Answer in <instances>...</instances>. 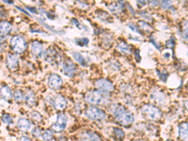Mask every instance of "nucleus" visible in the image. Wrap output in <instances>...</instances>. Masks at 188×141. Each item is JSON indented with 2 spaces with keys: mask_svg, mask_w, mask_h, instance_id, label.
<instances>
[{
  "mask_svg": "<svg viewBox=\"0 0 188 141\" xmlns=\"http://www.w3.org/2000/svg\"><path fill=\"white\" fill-rule=\"evenodd\" d=\"M85 100L92 105H105L110 101V93L99 90L90 91L86 94Z\"/></svg>",
  "mask_w": 188,
  "mask_h": 141,
  "instance_id": "f257e3e1",
  "label": "nucleus"
},
{
  "mask_svg": "<svg viewBox=\"0 0 188 141\" xmlns=\"http://www.w3.org/2000/svg\"><path fill=\"white\" fill-rule=\"evenodd\" d=\"M111 111L116 120L122 125L128 126L134 122V117L133 114L126 110L125 107L122 105H115L112 107Z\"/></svg>",
  "mask_w": 188,
  "mask_h": 141,
  "instance_id": "f03ea898",
  "label": "nucleus"
},
{
  "mask_svg": "<svg viewBox=\"0 0 188 141\" xmlns=\"http://www.w3.org/2000/svg\"><path fill=\"white\" fill-rule=\"evenodd\" d=\"M142 114L152 120H159L162 117V112L156 107L152 105H144L141 108Z\"/></svg>",
  "mask_w": 188,
  "mask_h": 141,
  "instance_id": "7ed1b4c3",
  "label": "nucleus"
},
{
  "mask_svg": "<svg viewBox=\"0 0 188 141\" xmlns=\"http://www.w3.org/2000/svg\"><path fill=\"white\" fill-rule=\"evenodd\" d=\"M10 45L12 50L17 54L23 53L27 46L25 38L18 35H15L11 38Z\"/></svg>",
  "mask_w": 188,
  "mask_h": 141,
  "instance_id": "20e7f679",
  "label": "nucleus"
},
{
  "mask_svg": "<svg viewBox=\"0 0 188 141\" xmlns=\"http://www.w3.org/2000/svg\"><path fill=\"white\" fill-rule=\"evenodd\" d=\"M85 115L92 120H104L106 118V113L96 107H90L85 110Z\"/></svg>",
  "mask_w": 188,
  "mask_h": 141,
  "instance_id": "39448f33",
  "label": "nucleus"
},
{
  "mask_svg": "<svg viewBox=\"0 0 188 141\" xmlns=\"http://www.w3.org/2000/svg\"><path fill=\"white\" fill-rule=\"evenodd\" d=\"M43 56L47 62L52 65H57L61 62V57L58 52L52 47L48 48L44 51Z\"/></svg>",
  "mask_w": 188,
  "mask_h": 141,
  "instance_id": "423d86ee",
  "label": "nucleus"
},
{
  "mask_svg": "<svg viewBox=\"0 0 188 141\" xmlns=\"http://www.w3.org/2000/svg\"><path fill=\"white\" fill-rule=\"evenodd\" d=\"M68 118L65 114L61 113L57 115V120L55 124H53L51 128L52 130L55 132H61L65 130L67 125Z\"/></svg>",
  "mask_w": 188,
  "mask_h": 141,
  "instance_id": "0eeeda50",
  "label": "nucleus"
},
{
  "mask_svg": "<svg viewBox=\"0 0 188 141\" xmlns=\"http://www.w3.org/2000/svg\"><path fill=\"white\" fill-rule=\"evenodd\" d=\"M96 87L101 91L110 93L114 90V86L113 84L105 79H101L97 80L95 83Z\"/></svg>",
  "mask_w": 188,
  "mask_h": 141,
  "instance_id": "6e6552de",
  "label": "nucleus"
},
{
  "mask_svg": "<svg viewBox=\"0 0 188 141\" xmlns=\"http://www.w3.org/2000/svg\"><path fill=\"white\" fill-rule=\"evenodd\" d=\"M63 70L64 74L66 76L70 78H72L75 76V74L77 71L75 65L70 59L66 60L63 61Z\"/></svg>",
  "mask_w": 188,
  "mask_h": 141,
  "instance_id": "1a4fd4ad",
  "label": "nucleus"
},
{
  "mask_svg": "<svg viewBox=\"0 0 188 141\" xmlns=\"http://www.w3.org/2000/svg\"><path fill=\"white\" fill-rule=\"evenodd\" d=\"M48 84L50 89L57 90L62 87L63 85V80L58 75L52 74L48 77Z\"/></svg>",
  "mask_w": 188,
  "mask_h": 141,
  "instance_id": "9d476101",
  "label": "nucleus"
},
{
  "mask_svg": "<svg viewBox=\"0 0 188 141\" xmlns=\"http://www.w3.org/2000/svg\"><path fill=\"white\" fill-rule=\"evenodd\" d=\"M6 62L7 67L10 70H12V71H15V70H17L18 69L19 65V59L16 55L12 53H8L7 55Z\"/></svg>",
  "mask_w": 188,
  "mask_h": 141,
  "instance_id": "9b49d317",
  "label": "nucleus"
},
{
  "mask_svg": "<svg viewBox=\"0 0 188 141\" xmlns=\"http://www.w3.org/2000/svg\"><path fill=\"white\" fill-rule=\"evenodd\" d=\"M32 55L35 58H40L43 55V46L42 43L38 41H35L31 46Z\"/></svg>",
  "mask_w": 188,
  "mask_h": 141,
  "instance_id": "f8f14e48",
  "label": "nucleus"
},
{
  "mask_svg": "<svg viewBox=\"0 0 188 141\" xmlns=\"http://www.w3.org/2000/svg\"><path fill=\"white\" fill-rule=\"evenodd\" d=\"M54 108L57 110H64L67 105L66 99L61 95H57L52 101Z\"/></svg>",
  "mask_w": 188,
  "mask_h": 141,
  "instance_id": "ddd939ff",
  "label": "nucleus"
},
{
  "mask_svg": "<svg viewBox=\"0 0 188 141\" xmlns=\"http://www.w3.org/2000/svg\"><path fill=\"white\" fill-rule=\"evenodd\" d=\"M12 25L8 22L3 21L0 25V32H1V41L4 40L11 33Z\"/></svg>",
  "mask_w": 188,
  "mask_h": 141,
  "instance_id": "4468645a",
  "label": "nucleus"
},
{
  "mask_svg": "<svg viewBox=\"0 0 188 141\" xmlns=\"http://www.w3.org/2000/svg\"><path fill=\"white\" fill-rule=\"evenodd\" d=\"M152 99L159 105H164L167 102V98L164 92L159 90H154L151 95Z\"/></svg>",
  "mask_w": 188,
  "mask_h": 141,
  "instance_id": "2eb2a0df",
  "label": "nucleus"
},
{
  "mask_svg": "<svg viewBox=\"0 0 188 141\" xmlns=\"http://www.w3.org/2000/svg\"><path fill=\"white\" fill-rule=\"evenodd\" d=\"M82 141H102L100 137L93 132H84L80 135Z\"/></svg>",
  "mask_w": 188,
  "mask_h": 141,
  "instance_id": "dca6fc26",
  "label": "nucleus"
},
{
  "mask_svg": "<svg viewBox=\"0 0 188 141\" xmlns=\"http://www.w3.org/2000/svg\"><path fill=\"white\" fill-rule=\"evenodd\" d=\"M179 137L181 141H188V123L182 122L179 125Z\"/></svg>",
  "mask_w": 188,
  "mask_h": 141,
  "instance_id": "f3484780",
  "label": "nucleus"
},
{
  "mask_svg": "<svg viewBox=\"0 0 188 141\" xmlns=\"http://www.w3.org/2000/svg\"><path fill=\"white\" fill-rule=\"evenodd\" d=\"M17 127L21 132H26L30 129V128L31 127V123L27 119L20 118L18 120Z\"/></svg>",
  "mask_w": 188,
  "mask_h": 141,
  "instance_id": "a211bd4d",
  "label": "nucleus"
},
{
  "mask_svg": "<svg viewBox=\"0 0 188 141\" xmlns=\"http://www.w3.org/2000/svg\"><path fill=\"white\" fill-rule=\"evenodd\" d=\"M12 97V93L10 88L7 86H3L1 88V98L2 99L8 101L10 100Z\"/></svg>",
  "mask_w": 188,
  "mask_h": 141,
  "instance_id": "6ab92c4d",
  "label": "nucleus"
},
{
  "mask_svg": "<svg viewBox=\"0 0 188 141\" xmlns=\"http://www.w3.org/2000/svg\"><path fill=\"white\" fill-rule=\"evenodd\" d=\"M25 100L29 107H33L36 102V97L33 92L28 90L25 95Z\"/></svg>",
  "mask_w": 188,
  "mask_h": 141,
  "instance_id": "aec40b11",
  "label": "nucleus"
},
{
  "mask_svg": "<svg viewBox=\"0 0 188 141\" xmlns=\"http://www.w3.org/2000/svg\"><path fill=\"white\" fill-rule=\"evenodd\" d=\"M122 6H124L122 2H119L117 3H114L111 4L108 7V9L112 13H119V12H121V10H122Z\"/></svg>",
  "mask_w": 188,
  "mask_h": 141,
  "instance_id": "412c9836",
  "label": "nucleus"
},
{
  "mask_svg": "<svg viewBox=\"0 0 188 141\" xmlns=\"http://www.w3.org/2000/svg\"><path fill=\"white\" fill-rule=\"evenodd\" d=\"M117 49L123 54H130L131 52L129 45L124 41H122L117 45Z\"/></svg>",
  "mask_w": 188,
  "mask_h": 141,
  "instance_id": "4be33fe9",
  "label": "nucleus"
},
{
  "mask_svg": "<svg viewBox=\"0 0 188 141\" xmlns=\"http://www.w3.org/2000/svg\"><path fill=\"white\" fill-rule=\"evenodd\" d=\"M73 58L80 64L82 66H88V63L86 61V60H85V58L83 57V56L78 53V52H73Z\"/></svg>",
  "mask_w": 188,
  "mask_h": 141,
  "instance_id": "5701e85b",
  "label": "nucleus"
},
{
  "mask_svg": "<svg viewBox=\"0 0 188 141\" xmlns=\"http://www.w3.org/2000/svg\"><path fill=\"white\" fill-rule=\"evenodd\" d=\"M13 97H14L15 100L18 103L22 102L23 100V99H25V95H23V92L20 90H17L14 92Z\"/></svg>",
  "mask_w": 188,
  "mask_h": 141,
  "instance_id": "b1692460",
  "label": "nucleus"
},
{
  "mask_svg": "<svg viewBox=\"0 0 188 141\" xmlns=\"http://www.w3.org/2000/svg\"><path fill=\"white\" fill-rule=\"evenodd\" d=\"M182 36L183 38L188 41V21H185L182 25Z\"/></svg>",
  "mask_w": 188,
  "mask_h": 141,
  "instance_id": "393cba45",
  "label": "nucleus"
},
{
  "mask_svg": "<svg viewBox=\"0 0 188 141\" xmlns=\"http://www.w3.org/2000/svg\"><path fill=\"white\" fill-rule=\"evenodd\" d=\"M114 134H115L116 137H117V139L118 140H122L124 139L125 134H124V132L123 131V130H122L121 129H119V128H114Z\"/></svg>",
  "mask_w": 188,
  "mask_h": 141,
  "instance_id": "a878e982",
  "label": "nucleus"
},
{
  "mask_svg": "<svg viewBox=\"0 0 188 141\" xmlns=\"http://www.w3.org/2000/svg\"><path fill=\"white\" fill-rule=\"evenodd\" d=\"M30 117L32 118V119L33 120H34L35 122H40L42 120V115L37 112V111H34V112H32L31 114H30Z\"/></svg>",
  "mask_w": 188,
  "mask_h": 141,
  "instance_id": "bb28decb",
  "label": "nucleus"
},
{
  "mask_svg": "<svg viewBox=\"0 0 188 141\" xmlns=\"http://www.w3.org/2000/svg\"><path fill=\"white\" fill-rule=\"evenodd\" d=\"M53 132L50 130H46L42 135V139L45 141H50L53 138Z\"/></svg>",
  "mask_w": 188,
  "mask_h": 141,
  "instance_id": "cd10ccee",
  "label": "nucleus"
},
{
  "mask_svg": "<svg viewBox=\"0 0 188 141\" xmlns=\"http://www.w3.org/2000/svg\"><path fill=\"white\" fill-rule=\"evenodd\" d=\"M75 42L76 44L80 46H85L88 45L89 43V40L87 38H82L77 39Z\"/></svg>",
  "mask_w": 188,
  "mask_h": 141,
  "instance_id": "c85d7f7f",
  "label": "nucleus"
},
{
  "mask_svg": "<svg viewBox=\"0 0 188 141\" xmlns=\"http://www.w3.org/2000/svg\"><path fill=\"white\" fill-rule=\"evenodd\" d=\"M2 119L3 122L7 124H10L13 122V119H12V117L10 116V115L8 114H4L2 115Z\"/></svg>",
  "mask_w": 188,
  "mask_h": 141,
  "instance_id": "c756f323",
  "label": "nucleus"
},
{
  "mask_svg": "<svg viewBox=\"0 0 188 141\" xmlns=\"http://www.w3.org/2000/svg\"><path fill=\"white\" fill-rule=\"evenodd\" d=\"M157 74L159 76V77L160 78V79L163 82H166L167 78H168V74L167 73L166 71L164 72H160L159 70H157Z\"/></svg>",
  "mask_w": 188,
  "mask_h": 141,
  "instance_id": "7c9ffc66",
  "label": "nucleus"
},
{
  "mask_svg": "<svg viewBox=\"0 0 188 141\" xmlns=\"http://www.w3.org/2000/svg\"><path fill=\"white\" fill-rule=\"evenodd\" d=\"M172 4V2L171 1H162L161 2V6L164 9L169 8Z\"/></svg>",
  "mask_w": 188,
  "mask_h": 141,
  "instance_id": "2f4dec72",
  "label": "nucleus"
},
{
  "mask_svg": "<svg viewBox=\"0 0 188 141\" xmlns=\"http://www.w3.org/2000/svg\"><path fill=\"white\" fill-rule=\"evenodd\" d=\"M32 135L35 137H39L41 135V130L39 127H35L32 131Z\"/></svg>",
  "mask_w": 188,
  "mask_h": 141,
  "instance_id": "473e14b6",
  "label": "nucleus"
},
{
  "mask_svg": "<svg viewBox=\"0 0 188 141\" xmlns=\"http://www.w3.org/2000/svg\"><path fill=\"white\" fill-rule=\"evenodd\" d=\"M72 22L73 23V24L75 25V26H76L78 29H81L80 24L79 22L77 21V20H76V19H75V18H72Z\"/></svg>",
  "mask_w": 188,
  "mask_h": 141,
  "instance_id": "72a5a7b5",
  "label": "nucleus"
},
{
  "mask_svg": "<svg viewBox=\"0 0 188 141\" xmlns=\"http://www.w3.org/2000/svg\"><path fill=\"white\" fill-rule=\"evenodd\" d=\"M135 56H136L135 57H136V60H137V61H140L141 60V58L140 55H139V50H137L136 51V52H135Z\"/></svg>",
  "mask_w": 188,
  "mask_h": 141,
  "instance_id": "f704fd0d",
  "label": "nucleus"
},
{
  "mask_svg": "<svg viewBox=\"0 0 188 141\" xmlns=\"http://www.w3.org/2000/svg\"><path fill=\"white\" fill-rule=\"evenodd\" d=\"M129 28H131L132 30H133V31H136V32H137V33H139V32L137 31V28H136V27H135V26H134L133 24H132V23H129Z\"/></svg>",
  "mask_w": 188,
  "mask_h": 141,
  "instance_id": "c9c22d12",
  "label": "nucleus"
},
{
  "mask_svg": "<svg viewBox=\"0 0 188 141\" xmlns=\"http://www.w3.org/2000/svg\"><path fill=\"white\" fill-rule=\"evenodd\" d=\"M159 4V2H156V1H151L149 2V5L152 7H156L157 5Z\"/></svg>",
  "mask_w": 188,
  "mask_h": 141,
  "instance_id": "e433bc0d",
  "label": "nucleus"
},
{
  "mask_svg": "<svg viewBox=\"0 0 188 141\" xmlns=\"http://www.w3.org/2000/svg\"><path fill=\"white\" fill-rule=\"evenodd\" d=\"M151 41L152 43V44H154V45L157 48V49H160V46L158 45V44H157L156 43V41H155V40H154V39H151Z\"/></svg>",
  "mask_w": 188,
  "mask_h": 141,
  "instance_id": "4c0bfd02",
  "label": "nucleus"
},
{
  "mask_svg": "<svg viewBox=\"0 0 188 141\" xmlns=\"http://www.w3.org/2000/svg\"><path fill=\"white\" fill-rule=\"evenodd\" d=\"M20 141H32L31 139L27 137H22L20 139Z\"/></svg>",
  "mask_w": 188,
  "mask_h": 141,
  "instance_id": "58836bf2",
  "label": "nucleus"
},
{
  "mask_svg": "<svg viewBox=\"0 0 188 141\" xmlns=\"http://www.w3.org/2000/svg\"><path fill=\"white\" fill-rule=\"evenodd\" d=\"M146 2L145 1H139L137 2V5L138 6H141V7H144L146 5Z\"/></svg>",
  "mask_w": 188,
  "mask_h": 141,
  "instance_id": "ea45409f",
  "label": "nucleus"
},
{
  "mask_svg": "<svg viewBox=\"0 0 188 141\" xmlns=\"http://www.w3.org/2000/svg\"><path fill=\"white\" fill-rule=\"evenodd\" d=\"M16 8H17V9H18V10H21V12H23V13H25V14H27V15H29V14H28V13H27V12H25V10H23V9H22V8H20V7H16ZM29 16H30V15H29Z\"/></svg>",
  "mask_w": 188,
  "mask_h": 141,
  "instance_id": "a19ab883",
  "label": "nucleus"
},
{
  "mask_svg": "<svg viewBox=\"0 0 188 141\" xmlns=\"http://www.w3.org/2000/svg\"><path fill=\"white\" fill-rule=\"evenodd\" d=\"M184 106H185V107L186 108V109L188 110V100H186V101L184 102Z\"/></svg>",
  "mask_w": 188,
  "mask_h": 141,
  "instance_id": "79ce46f5",
  "label": "nucleus"
},
{
  "mask_svg": "<svg viewBox=\"0 0 188 141\" xmlns=\"http://www.w3.org/2000/svg\"><path fill=\"white\" fill-rule=\"evenodd\" d=\"M5 3H8V4H13L14 3V2H10V1H6V0H5V1H3Z\"/></svg>",
  "mask_w": 188,
  "mask_h": 141,
  "instance_id": "37998d69",
  "label": "nucleus"
},
{
  "mask_svg": "<svg viewBox=\"0 0 188 141\" xmlns=\"http://www.w3.org/2000/svg\"><path fill=\"white\" fill-rule=\"evenodd\" d=\"M137 141H144V140H138Z\"/></svg>",
  "mask_w": 188,
  "mask_h": 141,
  "instance_id": "c03bdc74",
  "label": "nucleus"
},
{
  "mask_svg": "<svg viewBox=\"0 0 188 141\" xmlns=\"http://www.w3.org/2000/svg\"><path fill=\"white\" fill-rule=\"evenodd\" d=\"M166 141H172V140H166Z\"/></svg>",
  "mask_w": 188,
  "mask_h": 141,
  "instance_id": "a18cd8bd",
  "label": "nucleus"
}]
</instances>
